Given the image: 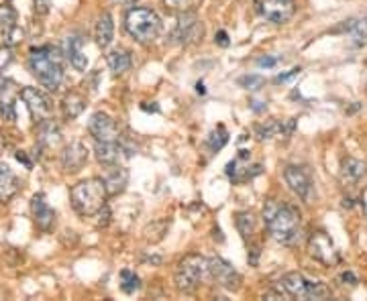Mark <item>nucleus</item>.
<instances>
[{"mask_svg": "<svg viewBox=\"0 0 367 301\" xmlns=\"http://www.w3.org/2000/svg\"><path fill=\"white\" fill-rule=\"evenodd\" d=\"M264 220L272 238L281 245H296L302 232V220L296 206L270 200L264 206Z\"/></svg>", "mask_w": 367, "mask_h": 301, "instance_id": "obj_1", "label": "nucleus"}, {"mask_svg": "<svg viewBox=\"0 0 367 301\" xmlns=\"http://www.w3.org/2000/svg\"><path fill=\"white\" fill-rule=\"evenodd\" d=\"M29 72L41 86L55 92L63 82V63L55 47H39L29 53Z\"/></svg>", "mask_w": 367, "mask_h": 301, "instance_id": "obj_2", "label": "nucleus"}, {"mask_svg": "<svg viewBox=\"0 0 367 301\" xmlns=\"http://www.w3.org/2000/svg\"><path fill=\"white\" fill-rule=\"evenodd\" d=\"M72 198V206L74 210L84 218L100 214V210L106 206V187H104V179L92 177L86 181H80L72 187L70 191Z\"/></svg>", "mask_w": 367, "mask_h": 301, "instance_id": "obj_3", "label": "nucleus"}, {"mask_svg": "<svg viewBox=\"0 0 367 301\" xmlns=\"http://www.w3.org/2000/svg\"><path fill=\"white\" fill-rule=\"evenodd\" d=\"M125 27H127V33L135 41L147 45L157 39V35L161 31V21L153 10L143 8V6H135L127 12Z\"/></svg>", "mask_w": 367, "mask_h": 301, "instance_id": "obj_4", "label": "nucleus"}, {"mask_svg": "<svg viewBox=\"0 0 367 301\" xmlns=\"http://www.w3.org/2000/svg\"><path fill=\"white\" fill-rule=\"evenodd\" d=\"M279 289L286 298L294 300H326L330 289L321 281H308L302 273H288L279 281Z\"/></svg>", "mask_w": 367, "mask_h": 301, "instance_id": "obj_5", "label": "nucleus"}, {"mask_svg": "<svg viewBox=\"0 0 367 301\" xmlns=\"http://www.w3.org/2000/svg\"><path fill=\"white\" fill-rule=\"evenodd\" d=\"M208 273V260L200 255H188L178 262L176 269V287L184 293H192Z\"/></svg>", "mask_w": 367, "mask_h": 301, "instance_id": "obj_6", "label": "nucleus"}, {"mask_svg": "<svg viewBox=\"0 0 367 301\" xmlns=\"http://www.w3.org/2000/svg\"><path fill=\"white\" fill-rule=\"evenodd\" d=\"M21 98L27 104V108H29V112H31V116L37 125L53 118V104H51V98L47 96L46 92H41L37 87H23Z\"/></svg>", "mask_w": 367, "mask_h": 301, "instance_id": "obj_7", "label": "nucleus"}, {"mask_svg": "<svg viewBox=\"0 0 367 301\" xmlns=\"http://www.w3.org/2000/svg\"><path fill=\"white\" fill-rule=\"evenodd\" d=\"M308 255L322 264L330 267L339 262V251L326 232H313L308 238Z\"/></svg>", "mask_w": 367, "mask_h": 301, "instance_id": "obj_8", "label": "nucleus"}, {"mask_svg": "<svg viewBox=\"0 0 367 301\" xmlns=\"http://www.w3.org/2000/svg\"><path fill=\"white\" fill-rule=\"evenodd\" d=\"M255 6L261 17L272 23H288L296 12V0H255Z\"/></svg>", "mask_w": 367, "mask_h": 301, "instance_id": "obj_9", "label": "nucleus"}, {"mask_svg": "<svg viewBox=\"0 0 367 301\" xmlns=\"http://www.w3.org/2000/svg\"><path fill=\"white\" fill-rule=\"evenodd\" d=\"M208 275H210L219 285H223V287L229 289V291H237V289L241 287V281H243L241 275L237 273V269L221 257L210 258V260H208Z\"/></svg>", "mask_w": 367, "mask_h": 301, "instance_id": "obj_10", "label": "nucleus"}, {"mask_svg": "<svg viewBox=\"0 0 367 301\" xmlns=\"http://www.w3.org/2000/svg\"><path fill=\"white\" fill-rule=\"evenodd\" d=\"M284 179L286 183L290 185V189L304 202H308L313 198V177L310 173L306 172L304 167H298V165H288L286 172H284Z\"/></svg>", "mask_w": 367, "mask_h": 301, "instance_id": "obj_11", "label": "nucleus"}, {"mask_svg": "<svg viewBox=\"0 0 367 301\" xmlns=\"http://www.w3.org/2000/svg\"><path fill=\"white\" fill-rule=\"evenodd\" d=\"M88 132L96 141L100 143H110V141H119L121 130L117 127L115 118L108 116L106 112H96L92 114L90 123H88Z\"/></svg>", "mask_w": 367, "mask_h": 301, "instance_id": "obj_12", "label": "nucleus"}, {"mask_svg": "<svg viewBox=\"0 0 367 301\" xmlns=\"http://www.w3.org/2000/svg\"><path fill=\"white\" fill-rule=\"evenodd\" d=\"M202 37V25L200 21L194 17V12H182L178 17V25H176V31H174V39L178 43H192L196 39Z\"/></svg>", "mask_w": 367, "mask_h": 301, "instance_id": "obj_13", "label": "nucleus"}, {"mask_svg": "<svg viewBox=\"0 0 367 301\" xmlns=\"http://www.w3.org/2000/svg\"><path fill=\"white\" fill-rule=\"evenodd\" d=\"M88 163V149L82 141L70 143L61 153V165L68 173H78Z\"/></svg>", "mask_w": 367, "mask_h": 301, "instance_id": "obj_14", "label": "nucleus"}, {"mask_svg": "<svg viewBox=\"0 0 367 301\" xmlns=\"http://www.w3.org/2000/svg\"><path fill=\"white\" fill-rule=\"evenodd\" d=\"M127 155H129V153L125 151L123 145H119V141H110V143H100V141H96V159H98L104 167L121 165Z\"/></svg>", "mask_w": 367, "mask_h": 301, "instance_id": "obj_15", "label": "nucleus"}, {"mask_svg": "<svg viewBox=\"0 0 367 301\" xmlns=\"http://www.w3.org/2000/svg\"><path fill=\"white\" fill-rule=\"evenodd\" d=\"M31 212H33V220H35V224H37L39 230L49 232L55 226V212L49 208L43 194L33 196V200H31Z\"/></svg>", "mask_w": 367, "mask_h": 301, "instance_id": "obj_16", "label": "nucleus"}, {"mask_svg": "<svg viewBox=\"0 0 367 301\" xmlns=\"http://www.w3.org/2000/svg\"><path fill=\"white\" fill-rule=\"evenodd\" d=\"M129 183V172L123 165H112L106 167V175H104V187L108 196H119L125 191Z\"/></svg>", "mask_w": 367, "mask_h": 301, "instance_id": "obj_17", "label": "nucleus"}, {"mask_svg": "<svg viewBox=\"0 0 367 301\" xmlns=\"http://www.w3.org/2000/svg\"><path fill=\"white\" fill-rule=\"evenodd\" d=\"M249 169H251L249 167V151H239V155L227 165V175H229V179L241 183V181L251 179L253 175H257V173L249 172Z\"/></svg>", "mask_w": 367, "mask_h": 301, "instance_id": "obj_18", "label": "nucleus"}, {"mask_svg": "<svg viewBox=\"0 0 367 301\" xmlns=\"http://www.w3.org/2000/svg\"><path fill=\"white\" fill-rule=\"evenodd\" d=\"M14 94L17 86L8 80H4L0 84V114L4 116V121H17V112H14Z\"/></svg>", "mask_w": 367, "mask_h": 301, "instance_id": "obj_19", "label": "nucleus"}, {"mask_svg": "<svg viewBox=\"0 0 367 301\" xmlns=\"http://www.w3.org/2000/svg\"><path fill=\"white\" fill-rule=\"evenodd\" d=\"M82 47H84L82 37H72L66 43V55H68L70 63L74 65V70H78V72H86V68H88V59H86Z\"/></svg>", "mask_w": 367, "mask_h": 301, "instance_id": "obj_20", "label": "nucleus"}, {"mask_svg": "<svg viewBox=\"0 0 367 301\" xmlns=\"http://www.w3.org/2000/svg\"><path fill=\"white\" fill-rule=\"evenodd\" d=\"M19 191V179L6 163H0V202H8Z\"/></svg>", "mask_w": 367, "mask_h": 301, "instance_id": "obj_21", "label": "nucleus"}, {"mask_svg": "<svg viewBox=\"0 0 367 301\" xmlns=\"http://www.w3.org/2000/svg\"><path fill=\"white\" fill-rule=\"evenodd\" d=\"M367 172V165L355 157H345L341 161V179L345 183H357Z\"/></svg>", "mask_w": 367, "mask_h": 301, "instance_id": "obj_22", "label": "nucleus"}, {"mask_svg": "<svg viewBox=\"0 0 367 301\" xmlns=\"http://www.w3.org/2000/svg\"><path fill=\"white\" fill-rule=\"evenodd\" d=\"M255 130H257V136H259L261 141L275 138V136H288V134H292V130H294V121H286V123L272 121V123H268V125H259Z\"/></svg>", "mask_w": 367, "mask_h": 301, "instance_id": "obj_23", "label": "nucleus"}, {"mask_svg": "<svg viewBox=\"0 0 367 301\" xmlns=\"http://www.w3.org/2000/svg\"><path fill=\"white\" fill-rule=\"evenodd\" d=\"M63 116L68 118V121H74V118H78L82 112H84V108H86V98L80 94V92H70L66 98H63Z\"/></svg>", "mask_w": 367, "mask_h": 301, "instance_id": "obj_24", "label": "nucleus"}, {"mask_svg": "<svg viewBox=\"0 0 367 301\" xmlns=\"http://www.w3.org/2000/svg\"><path fill=\"white\" fill-rule=\"evenodd\" d=\"M112 35H115V23H112V17H110V12H102V17H100L98 23H96V43L104 49V47L110 45Z\"/></svg>", "mask_w": 367, "mask_h": 301, "instance_id": "obj_25", "label": "nucleus"}, {"mask_svg": "<svg viewBox=\"0 0 367 301\" xmlns=\"http://www.w3.org/2000/svg\"><path fill=\"white\" fill-rule=\"evenodd\" d=\"M61 143V132L59 127L53 121H46L39 125V145L47 149H55Z\"/></svg>", "mask_w": 367, "mask_h": 301, "instance_id": "obj_26", "label": "nucleus"}, {"mask_svg": "<svg viewBox=\"0 0 367 301\" xmlns=\"http://www.w3.org/2000/svg\"><path fill=\"white\" fill-rule=\"evenodd\" d=\"M106 59H108V65H110V70H112L115 74H125V72H129V68H131V55H129L127 51H123V49L110 51Z\"/></svg>", "mask_w": 367, "mask_h": 301, "instance_id": "obj_27", "label": "nucleus"}, {"mask_svg": "<svg viewBox=\"0 0 367 301\" xmlns=\"http://www.w3.org/2000/svg\"><path fill=\"white\" fill-rule=\"evenodd\" d=\"M235 224H237V230L241 232L243 238H249L255 230V218L251 212H239L235 216Z\"/></svg>", "mask_w": 367, "mask_h": 301, "instance_id": "obj_28", "label": "nucleus"}, {"mask_svg": "<svg viewBox=\"0 0 367 301\" xmlns=\"http://www.w3.org/2000/svg\"><path fill=\"white\" fill-rule=\"evenodd\" d=\"M208 147L212 149V151H221L227 143H229V132L227 129L223 127V125H219L217 129L212 130L210 134H208Z\"/></svg>", "mask_w": 367, "mask_h": 301, "instance_id": "obj_29", "label": "nucleus"}, {"mask_svg": "<svg viewBox=\"0 0 367 301\" xmlns=\"http://www.w3.org/2000/svg\"><path fill=\"white\" fill-rule=\"evenodd\" d=\"M163 4L168 10L182 14V12H194L198 8L200 0H163Z\"/></svg>", "mask_w": 367, "mask_h": 301, "instance_id": "obj_30", "label": "nucleus"}, {"mask_svg": "<svg viewBox=\"0 0 367 301\" xmlns=\"http://www.w3.org/2000/svg\"><path fill=\"white\" fill-rule=\"evenodd\" d=\"M139 287H141V279H139L133 271L125 269V271L121 273V289L131 295V293L139 291Z\"/></svg>", "mask_w": 367, "mask_h": 301, "instance_id": "obj_31", "label": "nucleus"}, {"mask_svg": "<svg viewBox=\"0 0 367 301\" xmlns=\"http://www.w3.org/2000/svg\"><path fill=\"white\" fill-rule=\"evenodd\" d=\"M17 25V10L8 4H2L0 6V29H10Z\"/></svg>", "mask_w": 367, "mask_h": 301, "instance_id": "obj_32", "label": "nucleus"}, {"mask_svg": "<svg viewBox=\"0 0 367 301\" xmlns=\"http://www.w3.org/2000/svg\"><path fill=\"white\" fill-rule=\"evenodd\" d=\"M23 39H25V31L21 29V27H10V29H6V43L8 45H19L23 43Z\"/></svg>", "mask_w": 367, "mask_h": 301, "instance_id": "obj_33", "label": "nucleus"}, {"mask_svg": "<svg viewBox=\"0 0 367 301\" xmlns=\"http://www.w3.org/2000/svg\"><path fill=\"white\" fill-rule=\"evenodd\" d=\"M239 84L247 87V90H257V87L264 86V78L261 76H245V78L239 80Z\"/></svg>", "mask_w": 367, "mask_h": 301, "instance_id": "obj_34", "label": "nucleus"}, {"mask_svg": "<svg viewBox=\"0 0 367 301\" xmlns=\"http://www.w3.org/2000/svg\"><path fill=\"white\" fill-rule=\"evenodd\" d=\"M10 61H12V49H10V45L0 47V70H4Z\"/></svg>", "mask_w": 367, "mask_h": 301, "instance_id": "obj_35", "label": "nucleus"}, {"mask_svg": "<svg viewBox=\"0 0 367 301\" xmlns=\"http://www.w3.org/2000/svg\"><path fill=\"white\" fill-rule=\"evenodd\" d=\"M33 6L37 14H47L51 8V0H33Z\"/></svg>", "mask_w": 367, "mask_h": 301, "instance_id": "obj_36", "label": "nucleus"}, {"mask_svg": "<svg viewBox=\"0 0 367 301\" xmlns=\"http://www.w3.org/2000/svg\"><path fill=\"white\" fill-rule=\"evenodd\" d=\"M14 157H17V161H19V163H23L27 169H31V167H33V161L27 157V153H25V151H17V153H14Z\"/></svg>", "mask_w": 367, "mask_h": 301, "instance_id": "obj_37", "label": "nucleus"}, {"mask_svg": "<svg viewBox=\"0 0 367 301\" xmlns=\"http://www.w3.org/2000/svg\"><path fill=\"white\" fill-rule=\"evenodd\" d=\"M298 72H300V68H294V70H290L288 74H281V76H277V78H275V82H277V84H281V82H288L290 78L298 76Z\"/></svg>", "mask_w": 367, "mask_h": 301, "instance_id": "obj_38", "label": "nucleus"}, {"mask_svg": "<svg viewBox=\"0 0 367 301\" xmlns=\"http://www.w3.org/2000/svg\"><path fill=\"white\" fill-rule=\"evenodd\" d=\"M275 63H277V57H261V59H257L259 68H274Z\"/></svg>", "mask_w": 367, "mask_h": 301, "instance_id": "obj_39", "label": "nucleus"}, {"mask_svg": "<svg viewBox=\"0 0 367 301\" xmlns=\"http://www.w3.org/2000/svg\"><path fill=\"white\" fill-rule=\"evenodd\" d=\"M215 41L221 45V47H229V35H227V31H219L217 37H215Z\"/></svg>", "mask_w": 367, "mask_h": 301, "instance_id": "obj_40", "label": "nucleus"}, {"mask_svg": "<svg viewBox=\"0 0 367 301\" xmlns=\"http://www.w3.org/2000/svg\"><path fill=\"white\" fill-rule=\"evenodd\" d=\"M341 281H345V283H349V285H355V283H357V279H355V275H353L351 271L343 273V275H341Z\"/></svg>", "mask_w": 367, "mask_h": 301, "instance_id": "obj_41", "label": "nucleus"}, {"mask_svg": "<svg viewBox=\"0 0 367 301\" xmlns=\"http://www.w3.org/2000/svg\"><path fill=\"white\" fill-rule=\"evenodd\" d=\"M359 202H361V208H364V214L367 216V187L361 191V198H359Z\"/></svg>", "mask_w": 367, "mask_h": 301, "instance_id": "obj_42", "label": "nucleus"}, {"mask_svg": "<svg viewBox=\"0 0 367 301\" xmlns=\"http://www.w3.org/2000/svg\"><path fill=\"white\" fill-rule=\"evenodd\" d=\"M196 92H198V94H204V92H206V87H204L202 82H198V84H196Z\"/></svg>", "mask_w": 367, "mask_h": 301, "instance_id": "obj_43", "label": "nucleus"}, {"mask_svg": "<svg viewBox=\"0 0 367 301\" xmlns=\"http://www.w3.org/2000/svg\"><path fill=\"white\" fill-rule=\"evenodd\" d=\"M121 2H123V4H127V6H133V4H135L137 0H121Z\"/></svg>", "mask_w": 367, "mask_h": 301, "instance_id": "obj_44", "label": "nucleus"}, {"mask_svg": "<svg viewBox=\"0 0 367 301\" xmlns=\"http://www.w3.org/2000/svg\"><path fill=\"white\" fill-rule=\"evenodd\" d=\"M366 23H367V19H366Z\"/></svg>", "mask_w": 367, "mask_h": 301, "instance_id": "obj_45", "label": "nucleus"}]
</instances>
